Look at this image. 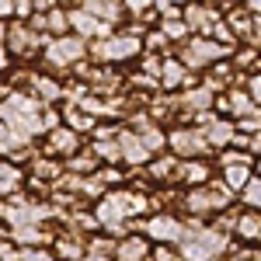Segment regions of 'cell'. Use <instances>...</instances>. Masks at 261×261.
I'll return each mask as SVG.
<instances>
[{"mask_svg":"<svg viewBox=\"0 0 261 261\" xmlns=\"http://www.w3.org/2000/svg\"><path fill=\"white\" fill-rule=\"evenodd\" d=\"M119 150H122V164H133V167H146L150 157H153L143 146L140 133H129V129H119Z\"/></svg>","mask_w":261,"mask_h":261,"instance_id":"obj_10","label":"cell"},{"mask_svg":"<svg viewBox=\"0 0 261 261\" xmlns=\"http://www.w3.org/2000/svg\"><path fill=\"white\" fill-rule=\"evenodd\" d=\"M77 150H81V136H77L70 125H60V129H53V133H49V140H45V153L73 157Z\"/></svg>","mask_w":261,"mask_h":261,"instance_id":"obj_14","label":"cell"},{"mask_svg":"<svg viewBox=\"0 0 261 261\" xmlns=\"http://www.w3.org/2000/svg\"><path fill=\"white\" fill-rule=\"evenodd\" d=\"M143 53V39L140 35H112V39H101L87 49V56L94 63H122V60H133Z\"/></svg>","mask_w":261,"mask_h":261,"instance_id":"obj_5","label":"cell"},{"mask_svg":"<svg viewBox=\"0 0 261 261\" xmlns=\"http://www.w3.org/2000/svg\"><path fill=\"white\" fill-rule=\"evenodd\" d=\"M244 4H247V11H251L254 18H261V0H244Z\"/></svg>","mask_w":261,"mask_h":261,"instance_id":"obj_40","label":"cell"},{"mask_svg":"<svg viewBox=\"0 0 261 261\" xmlns=\"http://www.w3.org/2000/svg\"><path fill=\"white\" fill-rule=\"evenodd\" d=\"M140 140H143V146H146L150 153H161L164 146H167V133H164L161 125H143Z\"/></svg>","mask_w":261,"mask_h":261,"instance_id":"obj_25","label":"cell"},{"mask_svg":"<svg viewBox=\"0 0 261 261\" xmlns=\"http://www.w3.org/2000/svg\"><path fill=\"white\" fill-rule=\"evenodd\" d=\"M233 192L223 185V178L220 181H209V185H202V188H188L185 192V213L192 216V220H199V223H205L209 216H220V213H226L230 205H233Z\"/></svg>","mask_w":261,"mask_h":261,"instance_id":"obj_2","label":"cell"},{"mask_svg":"<svg viewBox=\"0 0 261 261\" xmlns=\"http://www.w3.org/2000/svg\"><path fill=\"white\" fill-rule=\"evenodd\" d=\"M21 188V167L0 161V199H14Z\"/></svg>","mask_w":261,"mask_h":261,"instance_id":"obj_19","label":"cell"},{"mask_svg":"<svg viewBox=\"0 0 261 261\" xmlns=\"http://www.w3.org/2000/svg\"><path fill=\"white\" fill-rule=\"evenodd\" d=\"M70 28H73V35H81V39H112V24H105L98 21L94 14H87V11H70Z\"/></svg>","mask_w":261,"mask_h":261,"instance_id":"obj_9","label":"cell"},{"mask_svg":"<svg viewBox=\"0 0 261 261\" xmlns=\"http://www.w3.org/2000/svg\"><path fill=\"white\" fill-rule=\"evenodd\" d=\"M178 87H195V77L188 73V66L181 60H164L161 66V91H178Z\"/></svg>","mask_w":261,"mask_h":261,"instance_id":"obj_12","label":"cell"},{"mask_svg":"<svg viewBox=\"0 0 261 261\" xmlns=\"http://www.w3.org/2000/svg\"><path fill=\"white\" fill-rule=\"evenodd\" d=\"M258 244H261V237H258Z\"/></svg>","mask_w":261,"mask_h":261,"instance_id":"obj_45","label":"cell"},{"mask_svg":"<svg viewBox=\"0 0 261 261\" xmlns=\"http://www.w3.org/2000/svg\"><path fill=\"white\" fill-rule=\"evenodd\" d=\"M98 157H94V150H84V153H73V157H70V161H66V171H70V174H77V178H81V174H87V178H91V174H94V171H98Z\"/></svg>","mask_w":261,"mask_h":261,"instance_id":"obj_23","label":"cell"},{"mask_svg":"<svg viewBox=\"0 0 261 261\" xmlns=\"http://www.w3.org/2000/svg\"><path fill=\"white\" fill-rule=\"evenodd\" d=\"M226 28H230V32H233V39H251V32H254V14H251V11H247V7H233V11H230V14H226Z\"/></svg>","mask_w":261,"mask_h":261,"instance_id":"obj_16","label":"cell"},{"mask_svg":"<svg viewBox=\"0 0 261 261\" xmlns=\"http://www.w3.org/2000/svg\"><path fill=\"white\" fill-rule=\"evenodd\" d=\"M32 11H35V0H14V14H18L21 21L32 18Z\"/></svg>","mask_w":261,"mask_h":261,"instance_id":"obj_37","label":"cell"},{"mask_svg":"<svg viewBox=\"0 0 261 261\" xmlns=\"http://www.w3.org/2000/svg\"><path fill=\"white\" fill-rule=\"evenodd\" d=\"M14 146H21L18 136H14V133H11V129H7V125L0 122V153H11Z\"/></svg>","mask_w":261,"mask_h":261,"instance_id":"obj_33","label":"cell"},{"mask_svg":"<svg viewBox=\"0 0 261 261\" xmlns=\"http://www.w3.org/2000/svg\"><path fill=\"white\" fill-rule=\"evenodd\" d=\"M241 202H244V209L261 213V178H251V185L241 192Z\"/></svg>","mask_w":261,"mask_h":261,"instance_id":"obj_31","label":"cell"},{"mask_svg":"<svg viewBox=\"0 0 261 261\" xmlns=\"http://www.w3.org/2000/svg\"><path fill=\"white\" fill-rule=\"evenodd\" d=\"M87 56V42L81 35H60V39L45 42V63L49 66H70Z\"/></svg>","mask_w":261,"mask_h":261,"instance_id":"obj_7","label":"cell"},{"mask_svg":"<svg viewBox=\"0 0 261 261\" xmlns=\"http://www.w3.org/2000/svg\"><path fill=\"white\" fill-rule=\"evenodd\" d=\"M185 230H188V223L178 220V213H150L143 223H133V233H143L164 247H178L185 241Z\"/></svg>","mask_w":261,"mask_h":261,"instance_id":"obj_3","label":"cell"},{"mask_svg":"<svg viewBox=\"0 0 261 261\" xmlns=\"http://www.w3.org/2000/svg\"><path fill=\"white\" fill-rule=\"evenodd\" d=\"M247 94H251V98H254V105L261 108V73H254V77L247 81Z\"/></svg>","mask_w":261,"mask_h":261,"instance_id":"obj_38","label":"cell"},{"mask_svg":"<svg viewBox=\"0 0 261 261\" xmlns=\"http://www.w3.org/2000/svg\"><path fill=\"white\" fill-rule=\"evenodd\" d=\"M167 146H171V153L178 157V161H202L213 146L205 140V133H202L199 125H181V129H171L167 133Z\"/></svg>","mask_w":261,"mask_h":261,"instance_id":"obj_6","label":"cell"},{"mask_svg":"<svg viewBox=\"0 0 261 261\" xmlns=\"http://www.w3.org/2000/svg\"><path fill=\"white\" fill-rule=\"evenodd\" d=\"M199 129L205 133V140H209L213 150H226V146H233V140H237V122L223 119V115H213V112L199 115Z\"/></svg>","mask_w":261,"mask_h":261,"instance_id":"obj_8","label":"cell"},{"mask_svg":"<svg viewBox=\"0 0 261 261\" xmlns=\"http://www.w3.org/2000/svg\"><path fill=\"white\" fill-rule=\"evenodd\" d=\"M53 251H56L60 261H81L84 254H87V247H84L81 237H56V241H53Z\"/></svg>","mask_w":261,"mask_h":261,"instance_id":"obj_20","label":"cell"},{"mask_svg":"<svg viewBox=\"0 0 261 261\" xmlns=\"http://www.w3.org/2000/svg\"><path fill=\"white\" fill-rule=\"evenodd\" d=\"M178 157L174 153H164V157H157V161L146 164V171H150V178L153 181H174V171H178Z\"/></svg>","mask_w":261,"mask_h":261,"instance_id":"obj_21","label":"cell"},{"mask_svg":"<svg viewBox=\"0 0 261 261\" xmlns=\"http://www.w3.org/2000/svg\"><path fill=\"white\" fill-rule=\"evenodd\" d=\"M261 237V213L254 209H241V216H237V226H233V241H244V244H258Z\"/></svg>","mask_w":261,"mask_h":261,"instance_id":"obj_15","label":"cell"},{"mask_svg":"<svg viewBox=\"0 0 261 261\" xmlns=\"http://www.w3.org/2000/svg\"><path fill=\"white\" fill-rule=\"evenodd\" d=\"M7 35H11V45H7V49H14V53H32L35 39H32V32H28L24 24H14Z\"/></svg>","mask_w":261,"mask_h":261,"instance_id":"obj_28","label":"cell"},{"mask_svg":"<svg viewBox=\"0 0 261 261\" xmlns=\"http://www.w3.org/2000/svg\"><path fill=\"white\" fill-rule=\"evenodd\" d=\"M7 14H14V0H0V18H7Z\"/></svg>","mask_w":261,"mask_h":261,"instance_id":"obj_39","label":"cell"},{"mask_svg":"<svg viewBox=\"0 0 261 261\" xmlns=\"http://www.w3.org/2000/svg\"><path fill=\"white\" fill-rule=\"evenodd\" d=\"M66 28H70V14L66 11H49L45 14V32H53V39H60V35H66Z\"/></svg>","mask_w":261,"mask_h":261,"instance_id":"obj_29","label":"cell"},{"mask_svg":"<svg viewBox=\"0 0 261 261\" xmlns=\"http://www.w3.org/2000/svg\"><path fill=\"white\" fill-rule=\"evenodd\" d=\"M226 101H230V119H247V115H261V108L254 105V98L247 94V91H241V87H233L230 94H226Z\"/></svg>","mask_w":261,"mask_h":261,"instance_id":"obj_17","label":"cell"},{"mask_svg":"<svg viewBox=\"0 0 261 261\" xmlns=\"http://www.w3.org/2000/svg\"><path fill=\"white\" fill-rule=\"evenodd\" d=\"M84 11L105 21V24H115L122 14V0H84Z\"/></svg>","mask_w":261,"mask_h":261,"instance_id":"obj_18","label":"cell"},{"mask_svg":"<svg viewBox=\"0 0 261 261\" xmlns=\"http://www.w3.org/2000/svg\"><path fill=\"white\" fill-rule=\"evenodd\" d=\"M153 258V241L143 237V233H129L119 241V251H115V261H150Z\"/></svg>","mask_w":261,"mask_h":261,"instance_id":"obj_11","label":"cell"},{"mask_svg":"<svg viewBox=\"0 0 261 261\" xmlns=\"http://www.w3.org/2000/svg\"><path fill=\"white\" fill-rule=\"evenodd\" d=\"M81 261H115V258H108V254H94V251H87Z\"/></svg>","mask_w":261,"mask_h":261,"instance_id":"obj_41","label":"cell"},{"mask_svg":"<svg viewBox=\"0 0 261 261\" xmlns=\"http://www.w3.org/2000/svg\"><path fill=\"white\" fill-rule=\"evenodd\" d=\"M230 244H233V237H226L223 230L209 226V223H199V220H188L185 241L178 244V254L185 261H223Z\"/></svg>","mask_w":261,"mask_h":261,"instance_id":"obj_1","label":"cell"},{"mask_svg":"<svg viewBox=\"0 0 261 261\" xmlns=\"http://www.w3.org/2000/svg\"><path fill=\"white\" fill-rule=\"evenodd\" d=\"M63 115H66V122H70V129H73L77 136H81V133H87V129H98V122L91 119V115H84L81 108H66Z\"/></svg>","mask_w":261,"mask_h":261,"instance_id":"obj_30","label":"cell"},{"mask_svg":"<svg viewBox=\"0 0 261 261\" xmlns=\"http://www.w3.org/2000/svg\"><path fill=\"white\" fill-rule=\"evenodd\" d=\"M185 66H188V73L192 70H202L205 63H223V60H233V45H223L216 39H205V35H192L188 45L181 49L178 56Z\"/></svg>","mask_w":261,"mask_h":261,"instance_id":"obj_4","label":"cell"},{"mask_svg":"<svg viewBox=\"0 0 261 261\" xmlns=\"http://www.w3.org/2000/svg\"><path fill=\"white\" fill-rule=\"evenodd\" d=\"M7 39V24H4V21H0V42Z\"/></svg>","mask_w":261,"mask_h":261,"instance_id":"obj_43","label":"cell"},{"mask_svg":"<svg viewBox=\"0 0 261 261\" xmlns=\"http://www.w3.org/2000/svg\"><path fill=\"white\" fill-rule=\"evenodd\" d=\"M56 4H70V0H56Z\"/></svg>","mask_w":261,"mask_h":261,"instance_id":"obj_44","label":"cell"},{"mask_svg":"<svg viewBox=\"0 0 261 261\" xmlns=\"http://www.w3.org/2000/svg\"><path fill=\"white\" fill-rule=\"evenodd\" d=\"M32 87H35V98H39L42 105H49V101H56V98L63 94L60 84L49 81V77H32Z\"/></svg>","mask_w":261,"mask_h":261,"instance_id":"obj_26","label":"cell"},{"mask_svg":"<svg viewBox=\"0 0 261 261\" xmlns=\"http://www.w3.org/2000/svg\"><path fill=\"white\" fill-rule=\"evenodd\" d=\"M122 7L129 11V14H150V7H153V0H122Z\"/></svg>","mask_w":261,"mask_h":261,"instance_id":"obj_35","label":"cell"},{"mask_svg":"<svg viewBox=\"0 0 261 261\" xmlns=\"http://www.w3.org/2000/svg\"><path fill=\"white\" fill-rule=\"evenodd\" d=\"M174 181H181L185 188H202L213 181V167L205 161H181L178 171H174Z\"/></svg>","mask_w":261,"mask_h":261,"instance_id":"obj_13","label":"cell"},{"mask_svg":"<svg viewBox=\"0 0 261 261\" xmlns=\"http://www.w3.org/2000/svg\"><path fill=\"white\" fill-rule=\"evenodd\" d=\"M0 261H21V247H14L11 237L0 241Z\"/></svg>","mask_w":261,"mask_h":261,"instance_id":"obj_34","label":"cell"},{"mask_svg":"<svg viewBox=\"0 0 261 261\" xmlns=\"http://www.w3.org/2000/svg\"><path fill=\"white\" fill-rule=\"evenodd\" d=\"M21 261H60V258L42 251V247H21Z\"/></svg>","mask_w":261,"mask_h":261,"instance_id":"obj_32","label":"cell"},{"mask_svg":"<svg viewBox=\"0 0 261 261\" xmlns=\"http://www.w3.org/2000/svg\"><path fill=\"white\" fill-rule=\"evenodd\" d=\"M161 32L167 42H181L188 39L192 32H188V24H185V18H161Z\"/></svg>","mask_w":261,"mask_h":261,"instance_id":"obj_27","label":"cell"},{"mask_svg":"<svg viewBox=\"0 0 261 261\" xmlns=\"http://www.w3.org/2000/svg\"><path fill=\"white\" fill-rule=\"evenodd\" d=\"M11 241L24 244V247H39V244H53V237L42 226H18V230H11Z\"/></svg>","mask_w":261,"mask_h":261,"instance_id":"obj_22","label":"cell"},{"mask_svg":"<svg viewBox=\"0 0 261 261\" xmlns=\"http://www.w3.org/2000/svg\"><path fill=\"white\" fill-rule=\"evenodd\" d=\"M143 45H146L150 53H157V49H164V45H167V39H164V32L157 28V32H150V35L143 39Z\"/></svg>","mask_w":261,"mask_h":261,"instance_id":"obj_36","label":"cell"},{"mask_svg":"<svg viewBox=\"0 0 261 261\" xmlns=\"http://www.w3.org/2000/svg\"><path fill=\"white\" fill-rule=\"evenodd\" d=\"M94 157L98 161H105L108 167H115V164H122V150H119V140H98L94 146Z\"/></svg>","mask_w":261,"mask_h":261,"instance_id":"obj_24","label":"cell"},{"mask_svg":"<svg viewBox=\"0 0 261 261\" xmlns=\"http://www.w3.org/2000/svg\"><path fill=\"white\" fill-rule=\"evenodd\" d=\"M7 66V42H0V70Z\"/></svg>","mask_w":261,"mask_h":261,"instance_id":"obj_42","label":"cell"}]
</instances>
